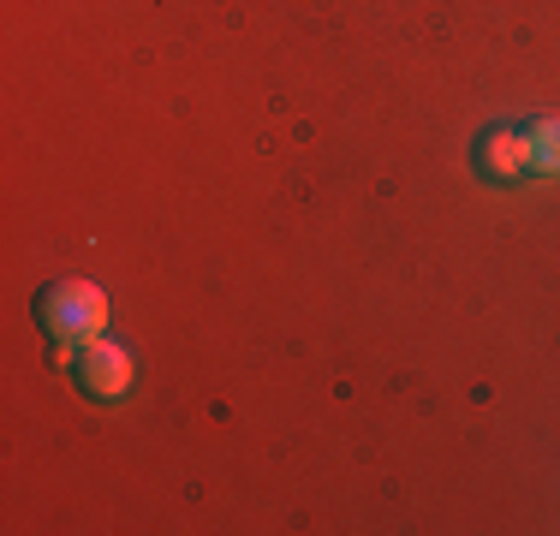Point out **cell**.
<instances>
[{"label": "cell", "mask_w": 560, "mask_h": 536, "mask_svg": "<svg viewBox=\"0 0 560 536\" xmlns=\"http://www.w3.org/2000/svg\"><path fill=\"white\" fill-rule=\"evenodd\" d=\"M72 382L84 387L90 399H126L131 394V382H138V364H131V352L126 346H114V340H84L78 346V358H72Z\"/></svg>", "instance_id": "7a4b0ae2"}, {"label": "cell", "mask_w": 560, "mask_h": 536, "mask_svg": "<svg viewBox=\"0 0 560 536\" xmlns=\"http://www.w3.org/2000/svg\"><path fill=\"white\" fill-rule=\"evenodd\" d=\"M525 138H530V173H560V114L530 119Z\"/></svg>", "instance_id": "277c9868"}, {"label": "cell", "mask_w": 560, "mask_h": 536, "mask_svg": "<svg viewBox=\"0 0 560 536\" xmlns=\"http://www.w3.org/2000/svg\"><path fill=\"white\" fill-rule=\"evenodd\" d=\"M471 167H477V179H489V185H513L518 173H530L525 126H489L483 138L471 143Z\"/></svg>", "instance_id": "3957f363"}, {"label": "cell", "mask_w": 560, "mask_h": 536, "mask_svg": "<svg viewBox=\"0 0 560 536\" xmlns=\"http://www.w3.org/2000/svg\"><path fill=\"white\" fill-rule=\"evenodd\" d=\"M36 328L55 346H84L108 328V292L96 280H55L36 292Z\"/></svg>", "instance_id": "6da1fadb"}]
</instances>
